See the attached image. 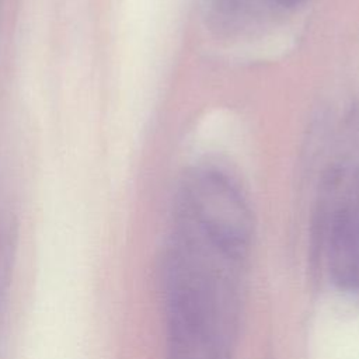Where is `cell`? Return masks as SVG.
Listing matches in <instances>:
<instances>
[{"label":"cell","instance_id":"obj_1","mask_svg":"<svg viewBox=\"0 0 359 359\" xmlns=\"http://www.w3.org/2000/svg\"><path fill=\"white\" fill-rule=\"evenodd\" d=\"M181 226L163 269L168 359H230L237 324L233 265Z\"/></svg>","mask_w":359,"mask_h":359},{"label":"cell","instance_id":"obj_2","mask_svg":"<svg viewBox=\"0 0 359 359\" xmlns=\"http://www.w3.org/2000/svg\"><path fill=\"white\" fill-rule=\"evenodd\" d=\"M189 185L182 223L231 262L244 259L251 245L252 222L243 196L219 172L196 175Z\"/></svg>","mask_w":359,"mask_h":359},{"label":"cell","instance_id":"obj_3","mask_svg":"<svg viewBox=\"0 0 359 359\" xmlns=\"http://www.w3.org/2000/svg\"><path fill=\"white\" fill-rule=\"evenodd\" d=\"M328 266L337 285L359 290V210L339 209L330 223Z\"/></svg>","mask_w":359,"mask_h":359},{"label":"cell","instance_id":"obj_4","mask_svg":"<svg viewBox=\"0 0 359 359\" xmlns=\"http://www.w3.org/2000/svg\"><path fill=\"white\" fill-rule=\"evenodd\" d=\"M302 0H276V3H279L280 6L283 7H292V6H296L299 4Z\"/></svg>","mask_w":359,"mask_h":359}]
</instances>
